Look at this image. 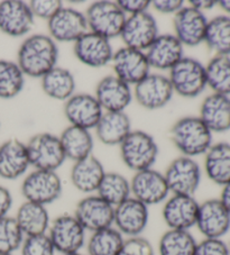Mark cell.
Listing matches in <instances>:
<instances>
[{
  "mask_svg": "<svg viewBox=\"0 0 230 255\" xmlns=\"http://www.w3.org/2000/svg\"><path fill=\"white\" fill-rule=\"evenodd\" d=\"M160 35L157 21L148 11L127 16L120 37L126 47L145 52Z\"/></svg>",
  "mask_w": 230,
  "mask_h": 255,
  "instance_id": "obj_14",
  "label": "cell"
},
{
  "mask_svg": "<svg viewBox=\"0 0 230 255\" xmlns=\"http://www.w3.org/2000/svg\"><path fill=\"white\" fill-rule=\"evenodd\" d=\"M20 191L25 201L46 207L62 196L63 183L56 171L34 170L23 180Z\"/></svg>",
  "mask_w": 230,
  "mask_h": 255,
  "instance_id": "obj_7",
  "label": "cell"
},
{
  "mask_svg": "<svg viewBox=\"0 0 230 255\" xmlns=\"http://www.w3.org/2000/svg\"><path fill=\"white\" fill-rule=\"evenodd\" d=\"M103 108L90 94H74L64 103V115L70 125L90 130L98 125Z\"/></svg>",
  "mask_w": 230,
  "mask_h": 255,
  "instance_id": "obj_18",
  "label": "cell"
},
{
  "mask_svg": "<svg viewBox=\"0 0 230 255\" xmlns=\"http://www.w3.org/2000/svg\"><path fill=\"white\" fill-rule=\"evenodd\" d=\"M30 166L26 144L10 138L0 145V178L16 180L27 172Z\"/></svg>",
  "mask_w": 230,
  "mask_h": 255,
  "instance_id": "obj_25",
  "label": "cell"
},
{
  "mask_svg": "<svg viewBox=\"0 0 230 255\" xmlns=\"http://www.w3.org/2000/svg\"><path fill=\"white\" fill-rule=\"evenodd\" d=\"M106 173L103 163L94 154L73 162L70 179L78 191L86 195H94Z\"/></svg>",
  "mask_w": 230,
  "mask_h": 255,
  "instance_id": "obj_27",
  "label": "cell"
},
{
  "mask_svg": "<svg viewBox=\"0 0 230 255\" xmlns=\"http://www.w3.org/2000/svg\"><path fill=\"white\" fill-rule=\"evenodd\" d=\"M131 197L147 206H155L164 202L171 195L164 174L147 169L135 172L130 180Z\"/></svg>",
  "mask_w": 230,
  "mask_h": 255,
  "instance_id": "obj_11",
  "label": "cell"
},
{
  "mask_svg": "<svg viewBox=\"0 0 230 255\" xmlns=\"http://www.w3.org/2000/svg\"><path fill=\"white\" fill-rule=\"evenodd\" d=\"M205 172L208 179L224 187L230 182V144H212L205 154Z\"/></svg>",
  "mask_w": 230,
  "mask_h": 255,
  "instance_id": "obj_30",
  "label": "cell"
},
{
  "mask_svg": "<svg viewBox=\"0 0 230 255\" xmlns=\"http://www.w3.org/2000/svg\"><path fill=\"white\" fill-rule=\"evenodd\" d=\"M95 129L98 139L108 146L120 145L132 130L130 118L125 112L104 113Z\"/></svg>",
  "mask_w": 230,
  "mask_h": 255,
  "instance_id": "obj_28",
  "label": "cell"
},
{
  "mask_svg": "<svg viewBox=\"0 0 230 255\" xmlns=\"http://www.w3.org/2000/svg\"><path fill=\"white\" fill-rule=\"evenodd\" d=\"M218 199L221 201V204L225 206V208L230 213V182L223 187L220 198H218Z\"/></svg>",
  "mask_w": 230,
  "mask_h": 255,
  "instance_id": "obj_48",
  "label": "cell"
},
{
  "mask_svg": "<svg viewBox=\"0 0 230 255\" xmlns=\"http://www.w3.org/2000/svg\"><path fill=\"white\" fill-rule=\"evenodd\" d=\"M25 74L14 61L0 60V98L12 99L23 91Z\"/></svg>",
  "mask_w": 230,
  "mask_h": 255,
  "instance_id": "obj_38",
  "label": "cell"
},
{
  "mask_svg": "<svg viewBox=\"0 0 230 255\" xmlns=\"http://www.w3.org/2000/svg\"><path fill=\"white\" fill-rule=\"evenodd\" d=\"M12 207V196L9 189L0 186V219L8 216Z\"/></svg>",
  "mask_w": 230,
  "mask_h": 255,
  "instance_id": "obj_46",
  "label": "cell"
},
{
  "mask_svg": "<svg viewBox=\"0 0 230 255\" xmlns=\"http://www.w3.org/2000/svg\"><path fill=\"white\" fill-rule=\"evenodd\" d=\"M59 60V47L46 34H32L20 44L17 61L25 77L42 79L54 69Z\"/></svg>",
  "mask_w": 230,
  "mask_h": 255,
  "instance_id": "obj_1",
  "label": "cell"
},
{
  "mask_svg": "<svg viewBox=\"0 0 230 255\" xmlns=\"http://www.w3.org/2000/svg\"><path fill=\"white\" fill-rule=\"evenodd\" d=\"M20 255H55L56 251L46 234L26 236L20 246Z\"/></svg>",
  "mask_w": 230,
  "mask_h": 255,
  "instance_id": "obj_40",
  "label": "cell"
},
{
  "mask_svg": "<svg viewBox=\"0 0 230 255\" xmlns=\"http://www.w3.org/2000/svg\"><path fill=\"white\" fill-rule=\"evenodd\" d=\"M208 19L205 12L184 6L174 15L173 27L176 38L183 46L194 47L205 42Z\"/></svg>",
  "mask_w": 230,
  "mask_h": 255,
  "instance_id": "obj_19",
  "label": "cell"
},
{
  "mask_svg": "<svg viewBox=\"0 0 230 255\" xmlns=\"http://www.w3.org/2000/svg\"><path fill=\"white\" fill-rule=\"evenodd\" d=\"M171 195L194 196L201 183V168L192 157L181 155L167 165L165 172Z\"/></svg>",
  "mask_w": 230,
  "mask_h": 255,
  "instance_id": "obj_9",
  "label": "cell"
},
{
  "mask_svg": "<svg viewBox=\"0 0 230 255\" xmlns=\"http://www.w3.org/2000/svg\"><path fill=\"white\" fill-rule=\"evenodd\" d=\"M167 78L174 94L183 98H196L208 87L206 65L189 56H183L170 70Z\"/></svg>",
  "mask_w": 230,
  "mask_h": 255,
  "instance_id": "obj_4",
  "label": "cell"
},
{
  "mask_svg": "<svg viewBox=\"0 0 230 255\" xmlns=\"http://www.w3.org/2000/svg\"><path fill=\"white\" fill-rule=\"evenodd\" d=\"M15 219L24 236L46 234L51 225L50 214L45 206L24 201L17 209Z\"/></svg>",
  "mask_w": 230,
  "mask_h": 255,
  "instance_id": "obj_29",
  "label": "cell"
},
{
  "mask_svg": "<svg viewBox=\"0 0 230 255\" xmlns=\"http://www.w3.org/2000/svg\"><path fill=\"white\" fill-rule=\"evenodd\" d=\"M123 237L114 226L91 233L87 241V255H119Z\"/></svg>",
  "mask_w": 230,
  "mask_h": 255,
  "instance_id": "obj_36",
  "label": "cell"
},
{
  "mask_svg": "<svg viewBox=\"0 0 230 255\" xmlns=\"http://www.w3.org/2000/svg\"><path fill=\"white\" fill-rule=\"evenodd\" d=\"M25 236L15 217L0 219V254H15L20 250Z\"/></svg>",
  "mask_w": 230,
  "mask_h": 255,
  "instance_id": "obj_39",
  "label": "cell"
},
{
  "mask_svg": "<svg viewBox=\"0 0 230 255\" xmlns=\"http://www.w3.org/2000/svg\"><path fill=\"white\" fill-rule=\"evenodd\" d=\"M75 58L90 68H104L112 63L114 50L109 39L88 32L73 45Z\"/></svg>",
  "mask_w": 230,
  "mask_h": 255,
  "instance_id": "obj_22",
  "label": "cell"
},
{
  "mask_svg": "<svg viewBox=\"0 0 230 255\" xmlns=\"http://www.w3.org/2000/svg\"><path fill=\"white\" fill-rule=\"evenodd\" d=\"M198 242L190 231L167 230L158 242L160 255H194Z\"/></svg>",
  "mask_w": 230,
  "mask_h": 255,
  "instance_id": "obj_35",
  "label": "cell"
},
{
  "mask_svg": "<svg viewBox=\"0 0 230 255\" xmlns=\"http://www.w3.org/2000/svg\"><path fill=\"white\" fill-rule=\"evenodd\" d=\"M65 255H87L82 252H77V253H71V254H65Z\"/></svg>",
  "mask_w": 230,
  "mask_h": 255,
  "instance_id": "obj_50",
  "label": "cell"
},
{
  "mask_svg": "<svg viewBox=\"0 0 230 255\" xmlns=\"http://www.w3.org/2000/svg\"><path fill=\"white\" fill-rule=\"evenodd\" d=\"M184 46L174 34H160L145 51L149 67L170 71L183 58Z\"/></svg>",
  "mask_w": 230,
  "mask_h": 255,
  "instance_id": "obj_24",
  "label": "cell"
},
{
  "mask_svg": "<svg viewBox=\"0 0 230 255\" xmlns=\"http://www.w3.org/2000/svg\"><path fill=\"white\" fill-rule=\"evenodd\" d=\"M59 137L66 159L77 162L92 155L94 137L90 130L69 125Z\"/></svg>",
  "mask_w": 230,
  "mask_h": 255,
  "instance_id": "obj_31",
  "label": "cell"
},
{
  "mask_svg": "<svg viewBox=\"0 0 230 255\" xmlns=\"http://www.w3.org/2000/svg\"><path fill=\"white\" fill-rule=\"evenodd\" d=\"M150 7L160 14L175 15L184 7V1L182 0H152Z\"/></svg>",
  "mask_w": 230,
  "mask_h": 255,
  "instance_id": "obj_45",
  "label": "cell"
},
{
  "mask_svg": "<svg viewBox=\"0 0 230 255\" xmlns=\"http://www.w3.org/2000/svg\"><path fill=\"white\" fill-rule=\"evenodd\" d=\"M203 43L215 55L230 56V16L219 15L208 20Z\"/></svg>",
  "mask_w": 230,
  "mask_h": 255,
  "instance_id": "obj_33",
  "label": "cell"
},
{
  "mask_svg": "<svg viewBox=\"0 0 230 255\" xmlns=\"http://www.w3.org/2000/svg\"><path fill=\"white\" fill-rule=\"evenodd\" d=\"M26 148L34 170L57 171L66 160L59 136L46 131L32 136Z\"/></svg>",
  "mask_w": 230,
  "mask_h": 255,
  "instance_id": "obj_6",
  "label": "cell"
},
{
  "mask_svg": "<svg viewBox=\"0 0 230 255\" xmlns=\"http://www.w3.org/2000/svg\"><path fill=\"white\" fill-rule=\"evenodd\" d=\"M217 6H219L228 16L230 15V0H220Z\"/></svg>",
  "mask_w": 230,
  "mask_h": 255,
  "instance_id": "obj_49",
  "label": "cell"
},
{
  "mask_svg": "<svg viewBox=\"0 0 230 255\" xmlns=\"http://www.w3.org/2000/svg\"><path fill=\"white\" fill-rule=\"evenodd\" d=\"M28 2L21 0H5L0 2V32L11 37L27 35L34 27Z\"/></svg>",
  "mask_w": 230,
  "mask_h": 255,
  "instance_id": "obj_20",
  "label": "cell"
},
{
  "mask_svg": "<svg viewBox=\"0 0 230 255\" xmlns=\"http://www.w3.org/2000/svg\"><path fill=\"white\" fill-rule=\"evenodd\" d=\"M119 255H155L152 243L143 236L127 237Z\"/></svg>",
  "mask_w": 230,
  "mask_h": 255,
  "instance_id": "obj_41",
  "label": "cell"
},
{
  "mask_svg": "<svg viewBox=\"0 0 230 255\" xmlns=\"http://www.w3.org/2000/svg\"><path fill=\"white\" fill-rule=\"evenodd\" d=\"M163 204V221L169 230L190 231L196 226L200 204L194 196L170 195Z\"/></svg>",
  "mask_w": 230,
  "mask_h": 255,
  "instance_id": "obj_15",
  "label": "cell"
},
{
  "mask_svg": "<svg viewBox=\"0 0 230 255\" xmlns=\"http://www.w3.org/2000/svg\"><path fill=\"white\" fill-rule=\"evenodd\" d=\"M229 250H230V245H229Z\"/></svg>",
  "mask_w": 230,
  "mask_h": 255,
  "instance_id": "obj_52",
  "label": "cell"
},
{
  "mask_svg": "<svg viewBox=\"0 0 230 255\" xmlns=\"http://www.w3.org/2000/svg\"><path fill=\"white\" fill-rule=\"evenodd\" d=\"M0 255H15V254H0Z\"/></svg>",
  "mask_w": 230,
  "mask_h": 255,
  "instance_id": "obj_51",
  "label": "cell"
},
{
  "mask_svg": "<svg viewBox=\"0 0 230 255\" xmlns=\"http://www.w3.org/2000/svg\"><path fill=\"white\" fill-rule=\"evenodd\" d=\"M174 95L169 78L163 74L149 73L134 86L132 96L140 107L156 111L165 107Z\"/></svg>",
  "mask_w": 230,
  "mask_h": 255,
  "instance_id": "obj_12",
  "label": "cell"
},
{
  "mask_svg": "<svg viewBox=\"0 0 230 255\" xmlns=\"http://www.w3.org/2000/svg\"><path fill=\"white\" fill-rule=\"evenodd\" d=\"M41 86L47 97L64 103L75 94V79L72 72L59 65L41 79Z\"/></svg>",
  "mask_w": 230,
  "mask_h": 255,
  "instance_id": "obj_32",
  "label": "cell"
},
{
  "mask_svg": "<svg viewBox=\"0 0 230 255\" xmlns=\"http://www.w3.org/2000/svg\"><path fill=\"white\" fill-rule=\"evenodd\" d=\"M114 76L127 85L136 86L150 73L145 52L123 46L114 53L112 60Z\"/></svg>",
  "mask_w": 230,
  "mask_h": 255,
  "instance_id": "obj_17",
  "label": "cell"
},
{
  "mask_svg": "<svg viewBox=\"0 0 230 255\" xmlns=\"http://www.w3.org/2000/svg\"><path fill=\"white\" fill-rule=\"evenodd\" d=\"M47 235L61 255L81 252L87 243V232L74 215L64 214L53 219Z\"/></svg>",
  "mask_w": 230,
  "mask_h": 255,
  "instance_id": "obj_8",
  "label": "cell"
},
{
  "mask_svg": "<svg viewBox=\"0 0 230 255\" xmlns=\"http://www.w3.org/2000/svg\"><path fill=\"white\" fill-rule=\"evenodd\" d=\"M116 2L126 16L148 11L150 7V0H117Z\"/></svg>",
  "mask_w": 230,
  "mask_h": 255,
  "instance_id": "obj_44",
  "label": "cell"
},
{
  "mask_svg": "<svg viewBox=\"0 0 230 255\" xmlns=\"http://www.w3.org/2000/svg\"><path fill=\"white\" fill-rule=\"evenodd\" d=\"M149 221V210L146 205L129 197L114 212V227L123 237L141 236Z\"/></svg>",
  "mask_w": 230,
  "mask_h": 255,
  "instance_id": "obj_16",
  "label": "cell"
},
{
  "mask_svg": "<svg viewBox=\"0 0 230 255\" xmlns=\"http://www.w3.org/2000/svg\"><path fill=\"white\" fill-rule=\"evenodd\" d=\"M170 137L181 154L196 157L206 154L212 145V133L199 116H185L171 127Z\"/></svg>",
  "mask_w": 230,
  "mask_h": 255,
  "instance_id": "obj_2",
  "label": "cell"
},
{
  "mask_svg": "<svg viewBox=\"0 0 230 255\" xmlns=\"http://www.w3.org/2000/svg\"><path fill=\"white\" fill-rule=\"evenodd\" d=\"M196 227L205 239H223L230 231V213L219 199H208L199 205Z\"/></svg>",
  "mask_w": 230,
  "mask_h": 255,
  "instance_id": "obj_21",
  "label": "cell"
},
{
  "mask_svg": "<svg viewBox=\"0 0 230 255\" xmlns=\"http://www.w3.org/2000/svg\"><path fill=\"white\" fill-rule=\"evenodd\" d=\"M194 255H230V250L223 239H203L198 242Z\"/></svg>",
  "mask_w": 230,
  "mask_h": 255,
  "instance_id": "obj_43",
  "label": "cell"
},
{
  "mask_svg": "<svg viewBox=\"0 0 230 255\" xmlns=\"http://www.w3.org/2000/svg\"><path fill=\"white\" fill-rule=\"evenodd\" d=\"M86 18L89 32L107 39L120 36L127 16L116 1L100 0L88 7Z\"/></svg>",
  "mask_w": 230,
  "mask_h": 255,
  "instance_id": "obj_5",
  "label": "cell"
},
{
  "mask_svg": "<svg viewBox=\"0 0 230 255\" xmlns=\"http://www.w3.org/2000/svg\"><path fill=\"white\" fill-rule=\"evenodd\" d=\"M95 97L105 113H120L126 111L134 96L129 85L112 74L98 82Z\"/></svg>",
  "mask_w": 230,
  "mask_h": 255,
  "instance_id": "obj_23",
  "label": "cell"
},
{
  "mask_svg": "<svg viewBox=\"0 0 230 255\" xmlns=\"http://www.w3.org/2000/svg\"><path fill=\"white\" fill-rule=\"evenodd\" d=\"M119 146L123 164L134 172L152 169L160 152L156 140L144 130H131Z\"/></svg>",
  "mask_w": 230,
  "mask_h": 255,
  "instance_id": "obj_3",
  "label": "cell"
},
{
  "mask_svg": "<svg viewBox=\"0 0 230 255\" xmlns=\"http://www.w3.org/2000/svg\"><path fill=\"white\" fill-rule=\"evenodd\" d=\"M206 74L214 94L230 97V56L215 55L206 65Z\"/></svg>",
  "mask_w": 230,
  "mask_h": 255,
  "instance_id": "obj_37",
  "label": "cell"
},
{
  "mask_svg": "<svg viewBox=\"0 0 230 255\" xmlns=\"http://www.w3.org/2000/svg\"><path fill=\"white\" fill-rule=\"evenodd\" d=\"M28 6L35 18L48 21L61 8H63V2L61 0H32L28 2Z\"/></svg>",
  "mask_w": 230,
  "mask_h": 255,
  "instance_id": "obj_42",
  "label": "cell"
},
{
  "mask_svg": "<svg viewBox=\"0 0 230 255\" xmlns=\"http://www.w3.org/2000/svg\"><path fill=\"white\" fill-rule=\"evenodd\" d=\"M217 5H218V1H214V0H190L189 1V6L202 12L212 9Z\"/></svg>",
  "mask_w": 230,
  "mask_h": 255,
  "instance_id": "obj_47",
  "label": "cell"
},
{
  "mask_svg": "<svg viewBox=\"0 0 230 255\" xmlns=\"http://www.w3.org/2000/svg\"><path fill=\"white\" fill-rule=\"evenodd\" d=\"M47 29L48 35L55 42L73 44L89 32L86 15L64 6L47 21Z\"/></svg>",
  "mask_w": 230,
  "mask_h": 255,
  "instance_id": "obj_13",
  "label": "cell"
},
{
  "mask_svg": "<svg viewBox=\"0 0 230 255\" xmlns=\"http://www.w3.org/2000/svg\"><path fill=\"white\" fill-rule=\"evenodd\" d=\"M114 212L113 206L94 193L87 195L78 202L73 215L86 232L91 234L114 226Z\"/></svg>",
  "mask_w": 230,
  "mask_h": 255,
  "instance_id": "obj_10",
  "label": "cell"
},
{
  "mask_svg": "<svg viewBox=\"0 0 230 255\" xmlns=\"http://www.w3.org/2000/svg\"><path fill=\"white\" fill-rule=\"evenodd\" d=\"M96 195H98L114 208L117 207L118 205L131 197L130 180L118 172H106L97 189Z\"/></svg>",
  "mask_w": 230,
  "mask_h": 255,
  "instance_id": "obj_34",
  "label": "cell"
},
{
  "mask_svg": "<svg viewBox=\"0 0 230 255\" xmlns=\"http://www.w3.org/2000/svg\"><path fill=\"white\" fill-rule=\"evenodd\" d=\"M199 117L212 134L230 130V97L214 92L207 96L201 104Z\"/></svg>",
  "mask_w": 230,
  "mask_h": 255,
  "instance_id": "obj_26",
  "label": "cell"
}]
</instances>
